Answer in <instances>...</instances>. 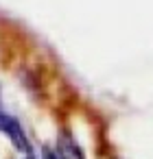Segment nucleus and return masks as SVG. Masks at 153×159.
I'll list each match as a JSON object with an SVG mask.
<instances>
[{
    "label": "nucleus",
    "mask_w": 153,
    "mask_h": 159,
    "mask_svg": "<svg viewBox=\"0 0 153 159\" xmlns=\"http://www.w3.org/2000/svg\"><path fill=\"white\" fill-rule=\"evenodd\" d=\"M0 133L9 139V144H11L20 155L26 157V155L33 152V142H31V137H29L24 124L20 122V118H16L13 113L5 111L2 116H0Z\"/></svg>",
    "instance_id": "nucleus-1"
},
{
    "label": "nucleus",
    "mask_w": 153,
    "mask_h": 159,
    "mask_svg": "<svg viewBox=\"0 0 153 159\" xmlns=\"http://www.w3.org/2000/svg\"><path fill=\"white\" fill-rule=\"evenodd\" d=\"M55 150L59 155V159H88L81 144L77 142V137L68 131V129H61L57 133V139H55Z\"/></svg>",
    "instance_id": "nucleus-2"
},
{
    "label": "nucleus",
    "mask_w": 153,
    "mask_h": 159,
    "mask_svg": "<svg viewBox=\"0 0 153 159\" xmlns=\"http://www.w3.org/2000/svg\"><path fill=\"white\" fill-rule=\"evenodd\" d=\"M5 113V107H2V87H0V116Z\"/></svg>",
    "instance_id": "nucleus-3"
}]
</instances>
